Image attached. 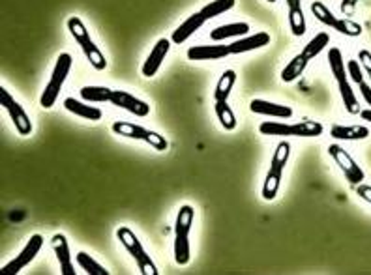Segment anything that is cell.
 Masks as SVG:
<instances>
[{"instance_id":"cell-11","label":"cell","mask_w":371,"mask_h":275,"mask_svg":"<svg viewBox=\"0 0 371 275\" xmlns=\"http://www.w3.org/2000/svg\"><path fill=\"white\" fill-rule=\"evenodd\" d=\"M0 105L8 111L11 122H13V126H16L19 135L28 137V135L33 133V122H30V117H28L27 111L19 105V101L13 100V95L6 90V88H0Z\"/></svg>"},{"instance_id":"cell-25","label":"cell","mask_w":371,"mask_h":275,"mask_svg":"<svg viewBox=\"0 0 371 275\" xmlns=\"http://www.w3.org/2000/svg\"><path fill=\"white\" fill-rule=\"evenodd\" d=\"M235 83H237V71H235V69H227V71H223L220 81H218V85H216V90H214L216 101L229 100Z\"/></svg>"},{"instance_id":"cell-35","label":"cell","mask_w":371,"mask_h":275,"mask_svg":"<svg viewBox=\"0 0 371 275\" xmlns=\"http://www.w3.org/2000/svg\"><path fill=\"white\" fill-rule=\"evenodd\" d=\"M360 117L366 120V122H371V109H366V111H360Z\"/></svg>"},{"instance_id":"cell-28","label":"cell","mask_w":371,"mask_h":275,"mask_svg":"<svg viewBox=\"0 0 371 275\" xmlns=\"http://www.w3.org/2000/svg\"><path fill=\"white\" fill-rule=\"evenodd\" d=\"M111 95L113 90L107 88V86H83L81 88V98L85 101H94V103H105V101H111Z\"/></svg>"},{"instance_id":"cell-15","label":"cell","mask_w":371,"mask_h":275,"mask_svg":"<svg viewBox=\"0 0 371 275\" xmlns=\"http://www.w3.org/2000/svg\"><path fill=\"white\" fill-rule=\"evenodd\" d=\"M51 245L54 249V254H57V260H59L60 266V274L62 275H76L73 271V264H71V253H70V244H68V238L64 234H54L53 240H51Z\"/></svg>"},{"instance_id":"cell-13","label":"cell","mask_w":371,"mask_h":275,"mask_svg":"<svg viewBox=\"0 0 371 275\" xmlns=\"http://www.w3.org/2000/svg\"><path fill=\"white\" fill-rule=\"evenodd\" d=\"M111 103H113L114 107H120V109H124V111L131 112L134 117L145 118L151 115V105H148L146 101L135 98L134 94H129V92L113 90V95H111Z\"/></svg>"},{"instance_id":"cell-32","label":"cell","mask_w":371,"mask_h":275,"mask_svg":"<svg viewBox=\"0 0 371 275\" xmlns=\"http://www.w3.org/2000/svg\"><path fill=\"white\" fill-rule=\"evenodd\" d=\"M358 62H360L362 69L366 71L367 77H370V81H371V53L367 51V49H362L360 53H358Z\"/></svg>"},{"instance_id":"cell-14","label":"cell","mask_w":371,"mask_h":275,"mask_svg":"<svg viewBox=\"0 0 371 275\" xmlns=\"http://www.w3.org/2000/svg\"><path fill=\"white\" fill-rule=\"evenodd\" d=\"M169 47H171V40H167V37L158 40L156 45L152 47L151 54H148V59L145 60L143 68H141V74H143V77L151 79V77H154V75L160 71L163 60H165L167 53H169Z\"/></svg>"},{"instance_id":"cell-19","label":"cell","mask_w":371,"mask_h":275,"mask_svg":"<svg viewBox=\"0 0 371 275\" xmlns=\"http://www.w3.org/2000/svg\"><path fill=\"white\" fill-rule=\"evenodd\" d=\"M249 109L255 115H264V117H274V118H290L293 117V109L287 105H280V103H272L266 100H252Z\"/></svg>"},{"instance_id":"cell-10","label":"cell","mask_w":371,"mask_h":275,"mask_svg":"<svg viewBox=\"0 0 371 275\" xmlns=\"http://www.w3.org/2000/svg\"><path fill=\"white\" fill-rule=\"evenodd\" d=\"M329 156L334 159V163L338 165L339 170L343 172V176L347 178V182L353 185H358L364 182L366 178V172L362 169L360 165L356 163L353 156H351L343 146H339V144H330L329 146Z\"/></svg>"},{"instance_id":"cell-31","label":"cell","mask_w":371,"mask_h":275,"mask_svg":"<svg viewBox=\"0 0 371 275\" xmlns=\"http://www.w3.org/2000/svg\"><path fill=\"white\" fill-rule=\"evenodd\" d=\"M77 264L81 266L83 270L88 275H109V271L105 270L100 262H96V260L92 259L90 254L85 253V251H79V253H77Z\"/></svg>"},{"instance_id":"cell-30","label":"cell","mask_w":371,"mask_h":275,"mask_svg":"<svg viewBox=\"0 0 371 275\" xmlns=\"http://www.w3.org/2000/svg\"><path fill=\"white\" fill-rule=\"evenodd\" d=\"M235 4H237V0H214V2H208L206 6H203L201 13H203V17H205L206 21H208V19H214V17H218V16H221V13H225V11L232 10Z\"/></svg>"},{"instance_id":"cell-7","label":"cell","mask_w":371,"mask_h":275,"mask_svg":"<svg viewBox=\"0 0 371 275\" xmlns=\"http://www.w3.org/2000/svg\"><path fill=\"white\" fill-rule=\"evenodd\" d=\"M117 238H119L120 244L126 247V251H128L131 257H134L135 264H137V268H139V271L143 275H158L160 271H158V266L154 264V260L148 257V253L145 251V247H143V244L139 242V238L135 236L134 230L129 227H120L119 230H117Z\"/></svg>"},{"instance_id":"cell-23","label":"cell","mask_w":371,"mask_h":275,"mask_svg":"<svg viewBox=\"0 0 371 275\" xmlns=\"http://www.w3.org/2000/svg\"><path fill=\"white\" fill-rule=\"evenodd\" d=\"M289 6V25L290 32L295 36H304L306 34V17H304V10H302L300 0H285Z\"/></svg>"},{"instance_id":"cell-36","label":"cell","mask_w":371,"mask_h":275,"mask_svg":"<svg viewBox=\"0 0 371 275\" xmlns=\"http://www.w3.org/2000/svg\"><path fill=\"white\" fill-rule=\"evenodd\" d=\"M266 2H278V0H266Z\"/></svg>"},{"instance_id":"cell-3","label":"cell","mask_w":371,"mask_h":275,"mask_svg":"<svg viewBox=\"0 0 371 275\" xmlns=\"http://www.w3.org/2000/svg\"><path fill=\"white\" fill-rule=\"evenodd\" d=\"M68 30H70V34L73 36V40L79 43L83 54L88 59L92 68L98 69V71H103V69L107 68L105 54H103L102 49L96 47V43L92 42V37L90 34H88V30H86L85 23H83L79 17L71 16L70 19H68Z\"/></svg>"},{"instance_id":"cell-17","label":"cell","mask_w":371,"mask_h":275,"mask_svg":"<svg viewBox=\"0 0 371 275\" xmlns=\"http://www.w3.org/2000/svg\"><path fill=\"white\" fill-rule=\"evenodd\" d=\"M269 43H270L269 32H255L252 36H244L242 40H237L235 43H231V45H229V53L231 54L247 53V51H255V49L266 47Z\"/></svg>"},{"instance_id":"cell-4","label":"cell","mask_w":371,"mask_h":275,"mask_svg":"<svg viewBox=\"0 0 371 275\" xmlns=\"http://www.w3.org/2000/svg\"><path fill=\"white\" fill-rule=\"evenodd\" d=\"M259 131L269 137H321L324 127L321 122L306 120V122H263L259 126Z\"/></svg>"},{"instance_id":"cell-16","label":"cell","mask_w":371,"mask_h":275,"mask_svg":"<svg viewBox=\"0 0 371 275\" xmlns=\"http://www.w3.org/2000/svg\"><path fill=\"white\" fill-rule=\"evenodd\" d=\"M188 59L192 62H203V60H221L229 57V45H195L188 49Z\"/></svg>"},{"instance_id":"cell-8","label":"cell","mask_w":371,"mask_h":275,"mask_svg":"<svg viewBox=\"0 0 371 275\" xmlns=\"http://www.w3.org/2000/svg\"><path fill=\"white\" fill-rule=\"evenodd\" d=\"M312 11L319 21L323 23V25H326V27L334 28L336 32H339L341 36L358 37L362 34V27L358 23L351 21V19H343V17H336L332 11L329 10V6L319 2V0L312 2Z\"/></svg>"},{"instance_id":"cell-1","label":"cell","mask_w":371,"mask_h":275,"mask_svg":"<svg viewBox=\"0 0 371 275\" xmlns=\"http://www.w3.org/2000/svg\"><path fill=\"white\" fill-rule=\"evenodd\" d=\"M329 66L334 79L338 83L339 95H341V101H343L345 111L349 115H358L360 112V103H358V98H356L353 86H351L347 64L343 62V54H341L338 47H332L329 51Z\"/></svg>"},{"instance_id":"cell-6","label":"cell","mask_w":371,"mask_h":275,"mask_svg":"<svg viewBox=\"0 0 371 275\" xmlns=\"http://www.w3.org/2000/svg\"><path fill=\"white\" fill-rule=\"evenodd\" d=\"M71 64H73V60H71L70 54L68 53L59 54L57 64H54L53 74H51V79H49L47 86L43 88L42 98H40V103H42L43 109H51V107L57 103L60 90H62V86H64L66 77L70 75Z\"/></svg>"},{"instance_id":"cell-22","label":"cell","mask_w":371,"mask_h":275,"mask_svg":"<svg viewBox=\"0 0 371 275\" xmlns=\"http://www.w3.org/2000/svg\"><path fill=\"white\" fill-rule=\"evenodd\" d=\"M330 135L338 141H364L370 137V127L366 126H334Z\"/></svg>"},{"instance_id":"cell-5","label":"cell","mask_w":371,"mask_h":275,"mask_svg":"<svg viewBox=\"0 0 371 275\" xmlns=\"http://www.w3.org/2000/svg\"><path fill=\"white\" fill-rule=\"evenodd\" d=\"M290 156V144L287 141H281L278 146H276V152L272 156V163H270L269 175L264 178L263 184V199L264 201H274L278 191H280L281 185V176H283V169H285L287 161H289Z\"/></svg>"},{"instance_id":"cell-2","label":"cell","mask_w":371,"mask_h":275,"mask_svg":"<svg viewBox=\"0 0 371 275\" xmlns=\"http://www.w3.org/2000/svg\"><path fill=\"white\" fill-rule=\"evenodd\" d=\"M194 206L184 204V206L178 208L177 221H175V247H172L175 262L178 266L188 264L189 257H192V251H189V233H192V227H194Z\"/></svg>"},{"instance_id":"cell-9","label":"cell","mask_w":371,"mask_h":275,"mask_svg":"<svg viewBox=\"0 0 371 275\" xmlns=\"http://www.w3.org/2000/svg\"><path fill=\"white\" fill-rule=\"evenodd\" d=\"M113 131L120 137H128L135 139V141H145L152 146V148L160 150V152H165L169 143L163 135H160L158 131H152V129H146V127L139 126V124H131V122H113Z\"/></svg>"},{"instance_id":"cell-26","label":"cell","mask_w":371,"mask_h":275,"mask_svg":"<svg viewBox=\"0 0 371 275\" xmlns=\"http://www.w3.org/2000/svg\"><path fill=\"white\" fill-rule=\"evenodd\" d=\"M307 62H310V60L304 57V53L296 54L295 59L290 60L285 68H283V71H281V81H283V83H293V81L298 79V77L304 74Z\"/></svg>"},{"instance_id":"cell-34","label":"cell","mask_w":371,"mask_h":275,"mask_svg":"<svg viewBox=\"0 0 371 275\" xmlns=\"http://www.w3.org/2000/svg\"><path fill=\"white\" fill-rule=\"evenodd\" d=\"M358 0H343V4H341V10L343 11H353L355 10V6Z\"/></svg>"},{"instance_id":"cell-21","label":"cell","mask_w":371,"mask_h":275,"mask_svg":"<svg viewBox=\"0 0 371 275\" xmlns=\"http://www.w3.org/2000/svg\"><path fill=\"white\" fill-rule=\"evenodd\" d=\"M347 64V71H349V79L355 83L358 88H360L362 92V98L366 100L367 105L371 107V86L367 85V81H366V75H364V69H362L360 62L358 60H349V62H345Z\"/></svg>"},{"instance_id":"cell-24","label":"cell","mask_w":371,"mask_h":275,"mask_svg":"<svg viewBox=\"0 0 371 275\" xmlns=\"http://www.w3.org/2000/svg\"><path fill=\"white\" fill-rule=\"evenodd\" d=\"M249 30H252V27L247 23H231V25H223V27L214 28V30L210 32V37L214 42H221V40H227V37L246 36Z\"/></svg>"},{"instance_id":"cell-29","label":"cell","mask_w":371,"mask_h":275,"mask_svg":"<svg viewBox=\"0 0 371 275\" xmlns=\"http://www.w3.org/2000/svg\"><path fill=\"white\" fill-rule=\"evenodd\" d=\"M216 117L220 120L221 127L227 131H232L237 127V117L227 101H216Z\"/></svg>"},{"instance_id":"cell-12","label":"cell","mask_w":371,"mask_h":275,"mask_svg":"<svg viewBox=\"0 0 371 275\" xmlns=\"http://www.w3.org/2000/svg\"><path fill=\"white\" fill-rule=\"evenodd\" d=\"M43 247V236L42 234H34V236H30V240L27 242V245L23 247V251L19 254H17L16 259L11 260V262H8V264L2 268V275H17L19 271L23 270V268H27L30 262H33L36 257H38V253L42 251Z\"/></svg>"},{"instance_id":"cell-20","label":"cell","mask_w":371,"mask_h":275,"mask_svg":"<svg viewBox=\"0 0 371 275\" xmlns=\"http://www.w3.org/2000/svg\"><path fill=\"white\" fill-rule=\"evenodd\" d=\"M64 107H66V111L73 112L76 117L85 118V120H88V122H100L103 117L102 109H98V107H90L88 103L77 101V100H73V98H68V100H64Z\"/></svg>"},{"instance_id":"cell-18","label":"cell","mask_w":371,"mask_h":275,"mask_svg":"<svg viewBox=\"0 0 371 275\" xmlns=\"http://www.w3.org/2000/svg\"><path fill=\"white\" fill-rule=\"evenodd\" d=\"M206 23V19L203 17V13L201 11H197V13H194V16H189L186 21L182 23V25H178V28L175 32H172V36H171V42L172 43H184V42H188L189 37L194 36L195 32L199 30L203 25Z\"/></svg>"},{"instance_id":"cell-27","label":"cell","mask_w":371,"mask_h":275,"mask_svg":"<svg viewBox=\"0 0 371 275\" xmlns=\"http://www.w3.org/2000/svg\"><path fill=\"white\" fill-rule=\"evenodd\" d=\"M329 43H330L329 32H319L317 36L307 42V45L304 47L302 53H304V57H306L307 60H312V59H315L317 54L323 53L324 49L329 47Z\"/></svg>"},{"instance_id":"cell-33","label":"cell","mask_w":371,"mask_h":275,"mask_svg":"<svg viewBox=\"0 0 371 275\" xmlns=\"http://www.w3.org/2000/svg\"><path fill=\"white\" fill-rule=\"evenodd\" d=\"M356 195L360 197L362 201H366L367 204H371V185L358 184L356 185Z\"/></svg>"}]
</instances>
